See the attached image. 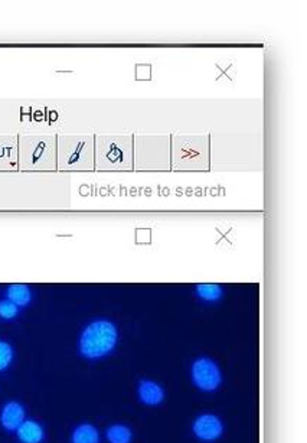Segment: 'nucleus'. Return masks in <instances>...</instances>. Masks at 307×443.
Instances as JSON below:
<instances>
[{
    "label": "nucleus",
    "instance_id": "obj_1",
    "mask_svg": "<svg viewBox=\"0 0 307 443\" xmlns=\"http://www.w3.org/2000/svg\"><path fill=\"white\" fill-rule=\"evenodd\" d=\"M21 171H57V136H19Z\"/></svg>",
    "mask_w": 307,
    "mask_h": 443
},
{
    "label": "nucleus",
    "instance_id": "obj_2",
    "mask_svg": "<svg viewBox=\"0 0 307 443\" xmlns=\"http://www.w3.org/2000/svg\"><path fill=\"white\" fill-rule=\"evenodd\" d=\"M133 168L132 136H95L94 169L129 171Z\"/></svg>",
    "mask_w": 307,
    "mask_h": 443
},
{
    "label": "nucleus",
    "instance_id": "obj_3",
    "mask_svg": "<svg viewBox=\"0 0 307 443\" xmlns=\"http://www.w3.org/2000/svg\"><path fill=\"white\" fill-rule=\"evenodd\" d=\"M93 134H58L57 136V169L93 171L94 169Z\"/></svg>",
    "mask_w": 307,
    "mask_h": 443
},
{
    "label": "nucleus",
    "instance_id": "obj_4",
    "mask_svg": "<svg viewBox=\"0 0 307 443\" xmlns=\"http://www.w3.org/2000/svg\"><path fill=\"white\" fill-rule=\"evenodd\" d=\"M119 341V331L110 321L99 320L84 328L78 341L79 354L87 359H100L113 352Z\"/></svg>",
    "mask_w": 307,
    "mask_h": 443
},
{
    "label": "nucleus",
    "instance_id": "obj_5",
    "mask_svg": "<svg viewBox=\"0 0 307 443\" xmlns=\"http://www.w3.org/2000/svg\"><path fill=\"white\" fill-rule=\"evenodd\" d=\"M208 139L202 136H175L172 141V163L176 169L208 168Z\"/></svg>",
    "mask_w": 307,
    "mask_h": 443
},
{
    "label": "nucleus",
    "instance_id": "obj_6",
    "mask_svg": "<svg viewBox=\"0 0 307 443\" xmlns=\"http://www.w3.org/2000/svg\"><path fill=\"white\" fill-rule=\"evenodd\" d=\"M191 377L193 384L205 393L218 390L222 383V372L218 364L214 359L206 357L195 359L191 368Z\"/></svg>",
    "mask_w": 307,
    "mask_h": 443
},
{
    "label": "nucleus",
    "instance_id": "obj_7",
    "mask_svg": "<svg viewBox=\"0 0 307 443\" xmlns=\"http://www.w3.org/2000/svg\"><path fill=\"white\" fill-rule=\"evenodd\" d=\"M192 432L201 442H215L224 433V424L215 414H201L192 424Z\"/></svg>",
    "mask_w": 307,
    "mask_h": 443
},
{
    "label": "nucleus",
    "instance_id": "obj_8",
    "mask_svg": "<svg viewBox=\"0 0 307 443\" xmlns=\"http://www.w3.org/2000/svg\"><path fill=\"white\" fill-rule=\"evenodd\" d=\"M19 169V137L0 136V171Z\"/></svg>",
    "mask_w": 307,
    "mask_h": 443
},
{
    "label": "nucleus",
    "instance_id": "obj_9",
    "mask_svg": "<svg viewBox=\"0 0 307 443\" xmlns=\"http://www.w3.org/2000/svg\"><path fill=\"white\" fill-rule=\"evenodd\" d=\"M26 420L25 407L19 401H9L0 411V424L8 432H16L18 427Z\"/></svg>",
    "mask_w": 307,
    "mask_h": 443
},
{
    "label": "nucleus",
    "instance_id": "obj_10",
    "mask_svg": "<svg viewBox=\"0 0 307 443\" xmlns=\"http://www.w3.org/2000/svg\"><path fill=\"white\" fill-rule=\"evenodd\" d=\"M137 394L146 406H159L164 400V390L162 385L153 380H142L138 383Z\"/></svg>",
    "mask_w": 307,
    "mask_h": 443
},
{
    "label": "nucleus",
    "instance_id": "obj_11",
    "mask_svg": "<svg viewBox=\"0 0 307 443\" xmlns=\"http://www.w3.org/2000/svg\"><path fill=\"white\" fill-rule=\"evenodd\" d=\"M18 439L22 443H42L45 439V431L36 420H25L16 431Z\"/></svg>",
    "mask_w": 307,
    "mask_h": 443
},
{
    "label": "nucleus",
    "instance_id": "obj_12",
    "mask_svg": "<svg viewBox=\"0 0 307 443\" xmlns=\"http://www.w3.org/2000/svg\"><path fill=\"white\" fill-rule=\"evenodd\" d=\"M71 443H100V432L90 423H82L74 429Z\"/></svg>",
    "mask_w": 307,
    "mask_h": 443
},
{
    "label": "nucleus",
    "instance_id": "obj_13",
    "mask_svg": "<svg viewBox=\"0 0 307 443\" xmlns=\"http://www.w3.org/2000/svg\"><path fill=\"white\" fill-rule=\"evenodd\" d=\"M8 299L16 304L18 308H23L26 304H29L32 300L31 289L26 285H12L8 287Z\"/></svg>",
    "mask_w": 307,
    "mask_h": 443
},
{
    "label": "nucleus",
    "instance_id": "obj_14",
    "mask_svg": "<svg viewBox=\"0 0 307 443\" xmlns=\"http://www.w3.org/2000/svg\"><path fill=\"white\" fill-rule=\"evenodd\" d=\"M106 436L108 443H132L133 432L125 424H113L107 429Z\"/></svg>",
    "mask_w": 307,
    "mask_h": 443
},
{
    "label": "nucleus",
    "instance_id": "obj_15",
    "mask_svg": "<svg viewBox=\"0 0 307 443\" xmlns=\"http://www.w3.org/2000/svg\"><path fill=\"white\" fill-rule=\"evenodd\" d=\"M197 294L206 302H215L222 298V289L215 283H202L197 286Z\"/></svg>",
    "mask_w": 307,
    "mask_h": 443
},
{
    "label": "nucleus",
    "instance_id": "obj_16",
    "mask_svg": "<svg viewBox=\"0 0 307 443\" xmlns=\"http://www.w3.org/2000/svg\"><path fill=\"white\" fill-rule=\"evenodd\" d=\"M13 361V348L6 341H0V371H5Z\"/></svg>",
    "mask_w": 307,
    "mask_h": 443
},
{
    "label": "nucleus",
    "instance_id": "obj_17",
    "mask_svg": "<svg viewBox=\"0 0 307 443\" xmlns=\"http://www.w3.org/2000/svg\"><path fill=\"white\" fill-rule=\"evenodd\" d=\"M18 312H19V308L9 299L0 300V318H2V320L10 321L13 318H16Z\"/></svg>",
    "mask_w": 307,
    "mask_h": 443
}]
</instances>
